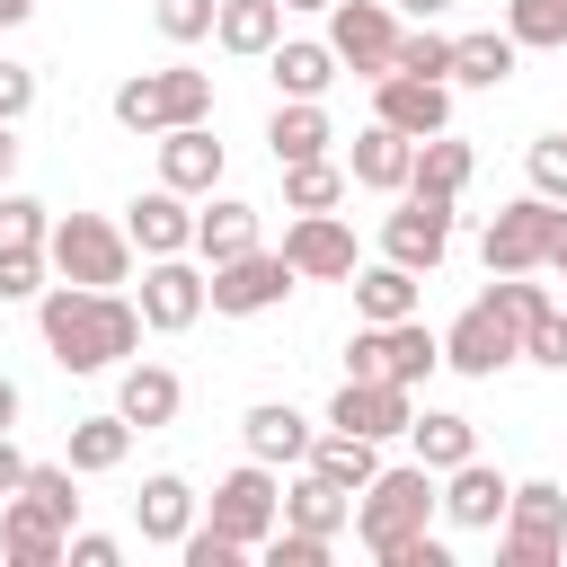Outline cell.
Here are the masks:
<instances>
[{"mask_svg":"<svg viewBox=\"0 0 567 567\" xmlns=\"http://www.w3.org/2000/svg\"><path fill=\"white\" fill-rule=\"evenodd\" d=\"M35 328H44V354L62 372H106V363H124L142 346V301L97 292V284H44Z\"/></svg>","mask_w":567,"mask_h":567,"instance_id":"obj_1","label":"cell"},{"mask_svg":"<svg viewBox=\"0 0 567 567\" xmlns=\"http://www.w3.org/2000/svg\"><path fill=\"white\" fill-rule=\"evenodd\" d=\"M434 514H443L434 470H425V461H399V470H372V487L354 496V540H363L372 558H390L399 540L434 532Z\"/></svg>","mask_w":567,"mask_h":567,"instance_id":"obj_2","label":"cell"},{"mask_svg":"<svg viewBox=\"0 0 567 567\" xmlns=\"http://www.w3.org/2000/svg\"><path fill=\"white\" fill-rule=\"evenodd\" d=\"M213 115V71H186V62H168V71H133L124 89H115V124L124 133H177V124H204Z\"/></svg>","mask_w":567,"mask_h":567,"instance_id":"obj_3","label":"cell"},{"mask_svg":"<svg viewBox=\"0 0 567 567\" xmlns=\"http://www.w3.org/2000/svg\"><path fill=\"white\" fill-rule=\"evenodd\" d=\"M44 257H53L62 284H97V292H115V284L133 275L142 248H133V230H115V221H97V213H53Z\"/></svg>","mask_w":567,"mask_h":567,"instance_id":"obj_4","label":"cell"},{"mask_svg":"<svg viewBox=\"0 0 567 567\" xmlns=\"http://www.w3.org/2000/svg\"><path fill=\"white\" fill-rule=\"evenodd\" d=\"M558 221H567V204H549V195H514V204L487 221V239H478L487 275H540L549 248H558Z\"/></svg>","mask_w":567,"mask_h":567,"instance_id":"obj_5","label":"cell"},{"mask_svg":"<svg viewBox=\"0 0 567 567\" xmlns=\"http://www.w3.org/2000/svg\"><path fill=\"white\" fill-rule=\"evenodd\" d=\"M443 363L470 372V381H496L505 363H523V319H514L496 292H478V301L443 328Z\"/></svg>","mask_w":567,"mask_h":567,"instance_id":"obj_6","label":"cell"},{"mask_svg":"<svg viewBox=\"0 0 567 567\" xmlns=\"http://www.w3.org/2000/svg\"><path fill=\"white\" fill-rule=\"evenodd\" d=\"M204 505H213L204 523H213L221 540H239V549H266V532L284 523V487H275V461H257V452H248V461H239V470H230V478H221Z\"/></svg>","mask_w":567,"mask_h":567,"instance_id":"obj_7","label":"cell"},{"mask_svg":"<svg viewBox=\"0 0 567 567\" xmlns=\"http://www.w3.org/2000/svg\"><path fill=\"white\" fill-rule=\"evenodd\" d=\"M558 549H567V487H558V478H523L514 505H505L496 558H505V567H549Z\"/></svg>","mask_w":567,"mask_h":567,"instance_id":"obj_8","label":"cell"},{"mask_svg":"<svg viewBox=\"0 0 567 567\" xmlns=\"http://www.w3.org/2000/svg\"><path fill=\"white\" fill-rule=\"evenodd\" d=\"M399 18H390V0H337L328 9V44H337V62L354 71V80H390L399 71Z\"/></svg>","mask_w":567,"mask_h":567,"instance_id":"obj_9","label":"cell"},{"mask_svg":"<svg viewBox=\"0 0 567 567\" xmlns=\"http://www.w3.org/2000/svg\"><path fill=\"white\" fill-rule=\"evenodd\" d=\"M142 328L159 337H186L204 310H213V266H186V257H142Z\"/></svg>","mask_w":567,"mask_h":567,"instance_id":"obj_10","label":"cell"},{"mask_svg":"<svg viewBox=\"0 0 567 567\" xmlns=\"http://www.w3.org/2000/svg\"><path fill=\"white\" fill-rule=\"evenodd\" d=\"M434 363H443V337H434L425 319H390V328L363 319L354 346H346V372H381V381H408V390H416Z\"/></svg>","mask_w":567,"mask_h":567,"instance_id":"obj_11","label":"cell"},{"mask_svg":"<svg viewBox=\"0 0 567 567\" xmlns=\"http://www.w3.org/2000/svg\"><path fill=\"white\" fill-rule=\"evenodd\" d=\"M328 425H337V434L390 443V434L416 425V390H408V381H381V372H346V390L328 399Z\"/></svg>","mask_w":567,"mask_h":567,"instance_id":"obj_12","label":"cell"},{"mask_svg":"<svg viewBox=\"0 0 567 567\" xmlns=\"http://www.w3.org/2000/svg\"><path fill=\"white\" fill-rule=\"evenodd\" d=\"M292 284H301V275H292L284 248H248V257L213 266V310H221V319H257V310H275Z\"/></svg>","mask_w":567,"mask_h":567,"instance_id":"obj_13","label":"cell"},{"mask_svg":"<svg viewBox=\"0 0 567 567\" xmlns=\"http://www.w3.org/2000/svg\"><path fill=\"white\" fill-rule=\"evenodd\" d=\"M443 248H452V195H408L399 213H381V257H399V266L434 275V266H443Z\"/></svg>","mask_w":567,"mask_h":567,"instance_id":"obj_14","label":"cell"},{"mask_svg":"<svg viewBox=\"0 0 567 567\" xmlns=\"http://www.w3.org/2000/svg\"><path fill=\"white\" fill-rule=\"evenodd\" d=\"M284 257H292L301 284H354V230H346L337 213H301V221L284 230Z\"/></svg>","mask_w":567,"mask_h":567,"instance_id":"obj_15","label":"cell"},{"mask_svg":"<svg viewBox=\"0 0 567 567\" xmlns=\"http://www.w3.org/2000/svg\"><path fill=\"white\" fill-rule=\"evenodd\" d=\"M0 558H9V567H62V558H71V523L44 514V505L18 487V496L0 505Z\"/></svg>","mask_w":567,"mask_h":567,"instance_id":"obj_16","label":"cell"},{"mask_svg":"<svg viewBox=\"0 0 567 567\" xmlns=\"http://www.w3.org/2000/svg\"><path fill=\"white\" fill-rule=\"evenodd\" d=\"M346 177L354 186H372V195H408V177H416V133H399V124H363L354 133V151H346Z\"/></svg>","mask_w":567,"mask_h":567,"instance_id":"obj_17","label":"cell"},{"mask_svg":"<svg viewBox=\"0 0 567 567\" xmlns=\"http://www.w3.org/2000/svg\"><path fill=\"white\" fill-rule=\"evenodd\" d=\"M505 505H514V487H505V470H487L478 452H470L461 470H443V523H452V532H496Z\"/></svg>","mask_w":567,"mask_h":567,"instance_id":"obj_18","label":"cell"},{"mask_svg":"<svg viewBox=\"0 0 567 567\" xmlns=\"http://www.w3.org/2000/svg\"><path fill=\"white\" fill-rule=\"evenodd\" d=\"M372 115L425 142V133L452 124V89H443V80H416V71H390V80H372Z\"/></svg>","mask_w":567,"mask_h":567,"instance_id":"obj_19","label":"cell"},{"mask_svg":"<svg viewBox=\"0 0 567 567\" xmlns=\"http://www.w3.org/2000/svg\"><path fill=\"white\" fill-rule=\"evenodd\" d=\"M124 230H133V248H142V257H186V248H195V213H186V195H177V186L133 195V204H124Z\"/></svg>","mask_w":567,"mask_h":567,"instance_id":"obj_20","label":"cell"},{"mask_svg":"<svg viewBox=\"0 0 567 567\" xmlns=\"http://www.w3.org/2000/svg\"><path fill=\"white\" fill-rule=\"evenodd\" d=\"M133 532H142L151 549H177V540L195 532V487H186L177 470H151L142 496H133Z\"/></svg>","mask_w":567,"mask_h":567,"instance_id":"obj_21","label":"cell"},{"mask_svg":"<svg viewBox=\"0 0 567 567\" xmlns=\"http://www.w3.org/2000/svg\"><path fill=\"white\" fill-rule=\"evenodd\" d=\"M159 186H177V195H213V186H221V142H213V124L159 133Z\"/></svg>","mask_w":567,"mask_h":567,"instance_id":"obj_22","label":"cell"},{"mask_svg":"<svg viewBox=\"0 0 567 567\" xmlns=\"http://www.w3.org/2000/svg\"><path fill=\"white\" fill-rule=\"evenodd\" d=\"M239 434H248V452H257V461H275V470L310 461V443H319V434H310V416H301V408H284V399H257V408L239 416Z\"/></svg>","mask_w":567,"mask_h":567,"instance_id":"obj_23","label":"cell"},{"mask_svg":"<svg viewBox=\"0 0 567 567\" xmlns=\"http://www.w3.org/2000/svg\"><path fill=\"white\" fill-rule=\"evenodd\" d=\"M328 142H337V124H328V106H319V97H284V106H275V124H266L275 168H292V159H328Z\"/></svg>","mask_w":567,"mask_h":567,"instance_id":"obj_24","label":"cell"},{"mask_svg":"<svg viewBox=\"0 0 567 567\" xmlns=\"http://www.w3.org/2000/svg\"><path fill=\"white\" fill-rule=\"evenodd\" d=\"M248 248H266V239H257V204L213 195V204L195 213V257H204V266H230V257H248Z\"/></svg>","mask_w":567,"mask_h":567,"instance_id":"obj_25","label":"cell"},{"mask_svg":"<svg viewBox=\"0 0 567 567\" xmlns=\"http://www.w3.org/2000/svg\"><path fill=\"white\" fill-rule=\"evenodd\" d=\"M115 408L151 434V425H177V408H186V381L168 372V363H124V381H115Z\"/></svg>","mask_w":567,"mask_h":567,"instance_id":"obj_26","label":"cell"},{"mask_svg":"<svg viewBox=\"0 0 567 567\" xmlns=\"http://www.w3.org/2000/svg\"><path fill=\"white\" fill-rule=\"evenodd\" d=\"M416 266H399V257H381V266H354V310L372 319V328H390V319H416Z\"/></svg>","mask_w":567,"mask_h":567,"instance_id":"obj_27","label":"cell"},{"mask_svg":"<svg viewBox=\"0 0 567 567\" xmlns=\"http://www.w3.org/2000/svg\"><path fill=\"white\" fill-rule=\"evenodd\" d=\"M266 71H275V89H284V97H328L346 62H337V44L292 35V44H275V53H266Z\"/></svg>","mask_w":567,"mask_h":567,"instance_id":"obj_28","label":"cell"},{"mask_svg":"<svg viewBox=\"0 0 567 567\" xmlns=\"http://www.w3.org/2000/svg\"><path fill=\"white\" fill-rule=\"evenodd\" d=\"M470 168H478V151L443 124V133H425V142H416V177H408V195H452V204H461Z\"/></svg>","mask_w":567,"mask_h":567,"instance_id":"obj_29","label":"cell"},{"mask_svg":"<svg viewBox=\"0 0 567 567\" xmlns=\"http://www.w3.org/2000/svg\"><path fill=\"white\" fill-rule=\"evenodd\" d=\"M133 434H142V425H133L124 408H115V416H80V425H71V470H80V478H106V470H124Z\"/></svg>","mask_w":567,"mask_h":567,"instance_id":"obj_30","label":"cell"},{"mask_svg":"<svg viewBox=\"0 0 567 567\" xmlns=\"http://www.w3.org/2000/svg\"><path fill=\"white\" fill-rule=\"evenodd\" d=\"M301 470H319V478H337L346 496H363V487H372V470H381V443H372V434H337V425H328V434L310 443V461H301Z\"/></svg>","mask_w":567,"mask_h":567,"instance_id":"obj_31","label":"cell"},{"mask_svg":"<svg viewBox=\"0 0 567 567\" xmlns=\"http://www.w3.org/2000/svg\"><path fill=\"white\" fill-rule=\"evenodd\" d=\"M284 523H301V532H328V540H337V532L354 523V496H346L337 478H319V470H301V478L284 487Z\"/></svg>","mask_w":567,"mask_h":567,"instance_id":"obj_32","label":"cell"},{"mask_svg":"<svg viewBox=\"0 0 567 567\" xmlns=\"http://www.w3.org/2000/svg\"><path fill=\"white\" fill-rule=\"evenodd\" d=\"M213 44H221V53H275V44H284V0H221Z\"/></svg>","mask_w":567,"mask_h":567,"instance_id":"obj_33","label":"cell"},{"mask_svg":"<svg viewBox=\"0 0 567 567\" xmlns=\"http://www.w3.org/2000/svg\"><path fill=\"white\" fill-rule=\"evenodd\" d=\"M514 35H496V27H478V35H452V80L461 89H505L514 80Z\"/></svg>","mask_w":567,"mask_h":567,"instance_id":"obj_34","label":"cell"},{"mask_svg":"<svg viewBox=\"0 0 567 567\" xmlns=\"http://www.w3.org/2000/svg\"><path fill=\"white\" fill-rule=\"evenodd\" d=\"M408 443H416V461L443 478V470H461V461L478 452V425H470V416H452V408H425V416L408 425Z\"/></svg>","mask_w":567,"mask_h":567,"instance_id":"obj_35","label":"cell"},{"mask_svg":"<svg viewBox=\"0 0 567 567\" xmlns=\"http://www.w3.org/2000/svg\"><path fill=\"white\" fill-rule=\"evenodd\" d=\"M505 35L523 53H567V0H505Z\"/></svg>","mask_w":567,"mask_h":567,"instance_id":"obj_36","label":"cell"},{"mask_svg":"<svg viewBox=\"0 0 567 567\" xmlns=\"http://www.w3.org/2000/svg\"><path fill=\"white\" fill-rule=\"evenodd\" d=\"M337 195H346V168L337 159H292L284 168V204L292 213H337Z\"/></svg>","mask_w":567,"mask_h":567,"instance_id":"obj_37","label":"cell"},{"mask_svg":"<svg viewBox=\"0 0 567 567\" xmlns=\"http://www.w3.org/2000/svg\"><path fill=\"white\" fill-rule=\"evenodd\" d=\"M44 230H53V213H44L35 195L0 186V248H44Z\"/></svg>","mask_w":567,"mask_h":567,"instance_id":"obj_38","label":"cell"},{"mask_svg":"<svg viewBox=\"0 0 567 567\" xmlns=\"http://www.w3.org/2000/svg\"><path fill=\"white\" fill-rule=\"evenodd\" d=\"M71 478H80L71 461H35V470H27V496H35L44 514H62V523H80V487H71Z\"/></svg>","mask_w":567,"mask_h":567,"instance_id":"obj_39","label":"cell"},{"mask_svg":"<svg viewBox=\"0 0 567 567\" xmlns=\"http://www.w3.org/2000/svg\"><path fill=\"white\" fill-rule=\"evenodd\" d=\"M328 532H301V523H275L266 532V567H328Z\"/></svg>","mask_w":567,"mask_h":567,"instance_id":"obj_40","label":"cell"},{"mask_svg":"<svg viewBox=\"0 0 567 567\" xmlns=\"http://www.w3.org/2000/svg\"><path fill=\"white\" fill-rule=\"evenodd\" d=\"M44 275H53L44 248H0V301H44Z\"/></svg>","mask_w":567,"mask_h":567,"instance_id":"obj_41","label":"cell"},{"mask_svg":"<svg viewBox=\"0 0 567 567\" xmlns=\"http://www.w3.org/2000/svg\"><path fill=\"white\" fill-rule=\"evenodd\" d=\"M151 18H159V35H168V44H204V35H213V18H221V0H151Z\"/></svg>","mask_w":567,"mask_h":567,"instance_id":"obj_42","label":"cell"},{"mask_svg":"<svg viewBox=\"0 0 567 567\" xmlns=\"http://www.w3.org/2000/svg\"><path fill=\"white\" fill-rule=\"evenodd\" d=\"M523 363H540V372H567V310L549 301L532 328H523Z\"/></svg>","mask_w":567,"mask_h":567,"instance_id":"obj_43","label":"cell"},{"mask_svg":"<svg viewBox=\"0 0 567 567\" xmlns=\"http://www.w3.org/2000/svg\"><path fill=\"white\" fill-rule=\"evenodd\" d=\"M523 168H532V195L567 204V133H540V142L523 151Z\"/></svg>","mask_w":567,"mask_h":567,"instance_id":"obj_44","label":"cell"},{"mask_svg":"<svg viewBox=\"0 0 567 567\" xmlns=\"http://www.w3.org/2000/svg\"><path fill=\"white\" fill-rule=\"evenodd\" d=\"M399 71H416V80H452V35H434V27L399 35Z\"/></svg>","mask_w":567,"mask_h":567,"instance_id":"obj_45","label":"cell"},{"mask_svg":"<svg viewBox=\"0 0 567 567\" xmlns=\"http://www.w3.org/2000/svg\"><path fill=\"white\" fill-rule=\"evenodd\" d=\"M177 558H186V567H239V558H248V549H239V540H221V532H213V523H195V532H186V540H177Z\"/></svg>","mask_w":567,"mask_h":567,"instance_id":"obj_46","label":"cell"},{"mask_svg":"<svg viewBox=\"0 0 567 567\" xmlns=\"http://www.w3.org/2000/svg\"><path fill=\"white\" fill-rule=\"evenodd\" d=\"M27 106H35V71L27 62H0V124H18Z\"/></svg>","mask_w":567,"mask_h":567,"instance_id":"obj_47","label":"cell"},{"mask_svg":"<svg viewBox=\"0 0 567 567\" xmlns=\"http://www.w3.org/2000/svg\"><path fill=\"white\" fill-rule=\"evenodd\" d=\"M124 558V540H106V532H71V567H115Z\"/></svg>","mask_w":567,"mask_h":567,"instance_id":"obj_48","label":"cell"},{"mask_svg":"<svg viewBox=\"0 0 567 567\" xmlns=\"http://www.w3.org/2000/svg\"><path fill=\"white\" fill-rule=\"evenodd\" d=\"M27 470H35V461H27V452L0 434V496H18V487H27Z\"/></svg>","mask_w":567,"mask_h":567,"instance_id":"obj_49","label":"cell"},{"mask_svg":"<svg viewBox=\"0 0 567 567\" xmlns=\"http://www.w3.org/2000/svg\"><path fill=\"white\" fill-rule=\"evenodd\" d=\"M18 408H27V399H18V381L0 372V434H18Z\"/></svg>","mask_w":567,"mask_h":567,"instance_id":"obj_50","label":"cell"},{"mask_svg":"<svg viewBox=\"0 0 567 567\" xmlns=\"http://www.w3.org/2000/svg\"><path fill=\"white\" fill-rule=\"evenodd\" d=\"M18 177V124H0V186Z\"/></svg>","mask_w":567,"mask_h":567,"instance_id":"obj_51","label":"cell"},{"mask_svg":"<svg viewBox=\"0 0 567 567\" xmlns=\"http://www.w3.org/2000/svg\"><path fill=\"white\" fill-rule=\"evenodd\" d=\"M35 18V0H0V27H27Z\"/></svg>","mask_w":567,"mask_h":567,"instance_id":"obj_52","label":"cell"},{"mask_svg":"<svg viewBox=\"0 0 567 567\" xmlns=\"http://www.w3.org/2000/svg\"><path fill=\"white\" fill-rule=\"evenodd\" d=\"M399 9H408V18H443L452 0H399Z\"/></svg>","mask_w":567,"mask_h":567,"instance_id":"obj_53","label":"cell"},{"mask_svg":"<svg viewBox=\"0 0 567 567\" xmlns=\"http://www.w3.org/2000/svg\"><path fill=\"white\" fill-rule=\"evenodd\" d=\"M549 275H567V221H558V248H549Z\"/></svg>","mask_w":567,"mask_h":567,"instance_id":"obj_54","label":"cell"},{"mask_svg":"<svg viewBox=\"0 0 567 567\" xmlns=\"http://www.w3.org/2000/svg\"><path fill=\"white\" fill-rule=\"evenodd\" d=\"M284 9H337V0H284Z\"/></svg>","mask_w":567,"mask_h":567,"instance_id":"obj_55","label":"cell"}]
</instances>
